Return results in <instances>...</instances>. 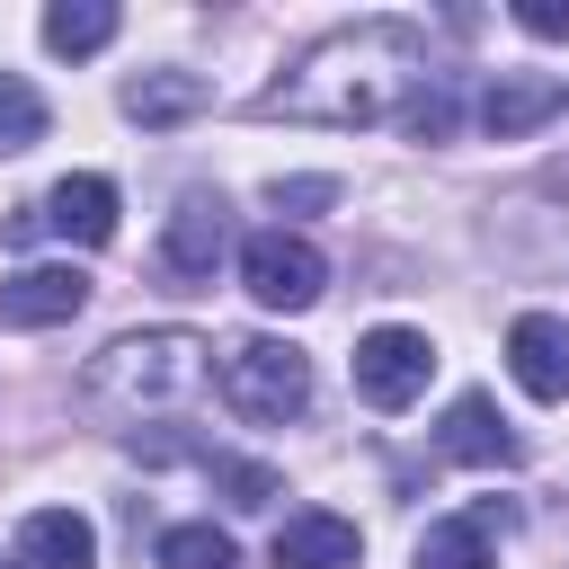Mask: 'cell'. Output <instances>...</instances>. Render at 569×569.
Here are the masks:
<instances>
[{"label": "cell", "mask_w": 569, "mask_h": 569, "mask_svg": "<svg viewBox=\"0 0 569 569\" xmlns=\"http://www.w3.org/2000/svg\"><path fill=\"white\" fill-rule=\"evenodd\" d=\"M222 400L249 427H284L311 409V356L284 338H240V347H222Z\"/></svg>", "instance_id": "cell-2"}, {"label": "cell", "mask_w": 569, "mask_h": 569, "mask_svg": "<svg viewBox=\"0 0 569 569\" xmlns=\"http://www.w3.org/2000/svg\"><path fill=\"white\" fill-rule=\"evenodd\" d=\"M436 373V347L427 329H365L356 338V400L365 409H409Z\"/></svg>", "instance_id": "cell-4"}, {"label": "cell", "mask_w": 569, "mask_h": 569, "mask_svg": "<svg viewBox=\"0 0 569 569\" xmlns=\"http://www.w3.org/2000/svg\"><path fill=\"white\" fill-rule=\"evenodd\" d=\"M418 569H498V560H489V525H480V516H445V525H427Z\"/></svg>", "instance_id": "cell-15"}, {"label": "cell", "mask_w": 569, "mask_h": 569, "mask_svg": "<svg viewBox=\"0 0 569 569\" xmlns=\"http://www.w3.org/2000/svg\"><path fill=\"white\" fill-rule=\"evenodd\" d=\"M44 222H53L62 240H80V249H107V240H116V187H107L98 169H80V178H62V187L44 196Z\"/></svg>", "instance_id": "cell-10"}, {"label": "cell", "mask_w": 569, "mask_h": 569, "mask_svg": "<svg viewBox=\"0 0 569 569\" xmlns=\"http://www.w3.org/2000/svg\"><path fill=\"white\" fill-rule=\"evenodd\" d=\"M551 107H560V80H542V71H498V89L480 98V124H489L498 142H516V133H533Z\"/></svg>", "instance_id": "cell-13"}, {"label": "cell", "mask_w": 569, "mask_h": 569, "mask_svg": "<svg viewBox=\"0 0 569 569\" xmlns=\"http://www.w3.org/2000/svg\"><path fill=\"white\" fill-rule=\"evenodd\" d=\"M400 124H409L418 142H436V133H453V98H445V89H418V98L400 107Z\"/></svg>", "instance_id": "cell-19"}, {"label": "cell", "mask_w": 569, "mask_h": 569, "mask_svg": "<svg viewBox=\"0 0 569 569\" xmlns=\"http://www.w3.org/2000/svg\"><path fill=\"white\" fill-rule=\"evenodd\" d=\"M516 27H525V36H551V44H560V36H569V0H516Z\"/></svg>", "instance_id": "cell-20"}, {"label": "cell", "mask_w": 569, "mask_h": 569, "mask_svg": "<svg viewBox=\"0 0 569 569\" xmlns=\"http://www.w3.org/2000/svg\"><path fill=\"white\" fill-rule=\"evenodd\" d=\"M329 196H338L329 178H276V187H267V204H276V213H284V204H329Z\"/></svg>", "instance_id": "cell-21"}, {"label": "cell", "mask_w": 569, "mask_h": 569, "mask_svg": "<svg viewBox=\"0 0 569 569\" xmlns=\"http://www.w3.org/2000/svg\"><path fill=\"white\" fill-rule=\"evenodd\" d=\"M18 569H98V533L80 507H36L18 525Z\"/></svg>", "instance_id": "cell-9"}, {"label": "cell", "mask_w": 569, "mask_h": 569, "mask_svg": "<svg viewBox=\"0 0 569 569\" xmlns=\"http://www.w3.org/2000/svg\"><path fill=\"white\" fill-rule=\"evenodd\" d=\"M231 533L222 525H169L160 533V569H231Z\"/></svg>", "instance_id": "cell-16"}, {"label": "cell", "mask_w": 569, "mask_h": 569, "mask_svg": "<svg viewBox=\"0 0 569 569\" xmlns=\"http://www.w3.org/2000/svg\"><path fill=\"white\" fill-rule=\"evenodd\" d=\"M231 249V213H222V196H178V213H169V231H160V258L178 267V276H213V258Z\"/></svg>", "instance_id": "cell-8"}, {"label": "cell", "mask_w": 569, "mask_h": 569, "mask_svg": "<svg viewBox=\"0 0 569 569\" xmlns=\"http://www.w3.org/2000/svg\"><path fill=\"white\" fill-rule=\"evenodd\" d=\"M44 44H53L62 62H80V53L116 44V9H107V0H53V9H44Z\"/></svg>", "instance_id": "cell-14"}, {"label": "cell", "mask_w": 569, "mask_h": 569, "mask_svg": "<svg viewBox=\"0 0 569 569\" xmlns=\"http://www.w3.org/2000/svg\"><path fill=\"white\" fill-rule=\"evenodd\" d=\"M453 462H489V471H507L516 462V436H507V418H498V400L489 391H462L453 409H445V436H436Z\"/></svg>", "instance_id": "cell-11"}, {"label": "cell", "mask_w": 569, "mask_h": 569, "mask_svg": "<svg viewBox=\"0 0 569 569\" xmlns=\"http://www.w3.org/2000/svg\"><path fill=\"white\" fill-rule=\"evenodd\" d=\"M204 471H213V489H231V507H267V498H276V471H267V462H222V453H213Z\"/></svg>", "instance_id": "cell-18"}, {"label": "cell", "mask_w": 569, "mask_h": 569, "mask_svg": "<svg viewBox=\"0 0 569 569\" xmlns=\"http://www.w3.org/2000/svg\"><path fill=\"white\" fill-rule=\"evenodd\" d=\"M80 302H89L80 267H18L0 284V329H62V320H80Z\"/></svg>", "instance_id": "cell-5"}, {"label": "cell", "mask_w": 569, "mask_h": 569, "mask_svg": "<svg viewBox=\"0 0 569 569\" xmlns=\"http://www.w3.org/2000/svg\"><path fill=\"white\" fill-rule=\"evenodd\" d=\"M204 373H213V347H204L196 329H142V338H116L107 356H89L80 391H89L98 409H116V418H142V409L196 400Z\"/></svg>", "instance_id": "cell-1"}, {"label": "cell", "mask_w": 569, "mask_h": 569, "mask_svg": "<svg viewBox=\"0 0 569 569\" xmlns=\"http://www.w3.org/2000/svg\"><path fill=\"white\" fill-rule=\"evenodd\" d=\"M507 373H516L533 400H569V320L525 311V320L507 329Z\"/></svg>", "instance_id": "cell-6"}, {"label": "cell", "mask_w": 569, "mask_h": 569, "mask_svg": "<svg viewBox=\"0 0 569 569\" xmlns=\"http://www.w3.org/2000/svg\"><path fill=\"white\" fill-rule=\"evenodd\" d=\"M36 142H44V98L36 80L0 71V151H36Z\"/></svg>", "instance_id": "cell-17"}, {"label": "cell", "mask_w": 569, "mask_h": 569, "mask_svg": "<svg viewBox=\"0 0 569 569\" xmlns=\"http://www.w3.org/2000/svg\"><path fill=\"white\" fill-rule=\"evenodd\" d=\"M365 560V533L329 507H302L276 525V569H356Z\"/></svg>", "instance_id": "cell-7"}, {"label": "cell", "mask_w": 569, "mask_h": 569, "mask_svg": "<svg viewBox=\"0 0 569 569\" xmlns=\"http://www.w3.org/2000/svg\"><path fill=\"white\" fill-rule=\"evenodd\" d=\"M240 284H249V302L258 311H311L320 302V284H329V267H320V249L302 240V231H249L240 240Z\"/></svg>", "instance_id": "cell-3"}, {"label": "cell", "mask_w": 569, "mask_h": 569, "mask_svg": "<svg viewBox=\"0 0 569 569\" xmlns=\"http://www.w3.org/2000/svg\"><path fill=\"white\" fill-rule=\"evenodd\" d=\"M204 107H213V80L204 71H142V80H124V116L133 124H187Z\"/></svg>", "instance_id": "cell-12"}]
</instances>
